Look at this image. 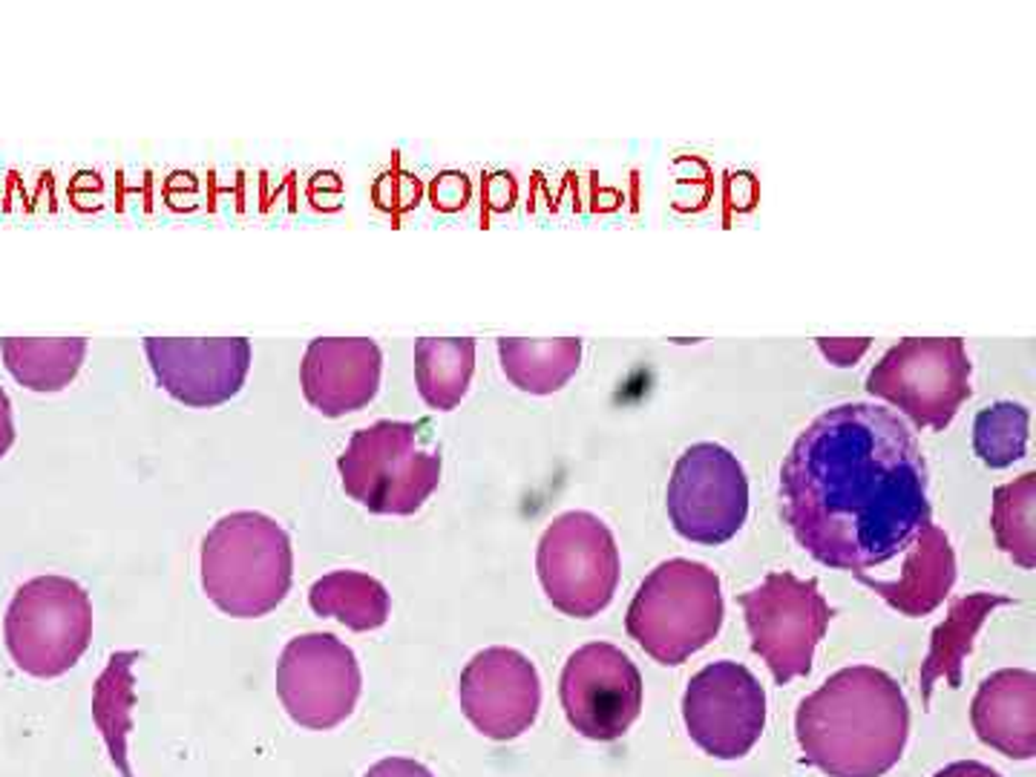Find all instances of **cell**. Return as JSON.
<instances>
[{
  "instance_id": "1",
  "label": "cell",
  "mask_w": 1036,
  "mask_h": 777,
  "mask_svg": "<svg viewBox=\"0 0 1036 777\" xmlns=\"http://www.w3.org/2000/svg\"><path fill=\"white\" fill-rule=\"evenodd\" d=\"M780 513L803 551L835 571L855 576L898 559L930 521L913 429L887 406L826 409L780 467Z\"/></svg>"
},
{
  "instance_id": "2",
  "label": "cell",
  "mask_w": 1036,
  "mask_h": 777,
  "mask_svg": "<svg viewBox=\"0 0 1036 777\" xmlns=\"http://www.w3.org/2000/svg\"><path fill=\"white\" fill-rule=\"evenodd\" d=\"M803 761L829 777H881L907 746L910 706L881 668L855 666L829 677L795 717Z\"/></svg>"
},
{
  "instance_id": "3",
  "label": "cell",
  "mask_w": 1036,
  "mask_h": 777,
  "mask_svg": "<svg viewBox=\"0 0 1036 777\" xmlns=\"http://www.w3.org/2000/svg\"><path fill=\"white\" fill-rule=\"evenodd\" d=\"M291 539L274 519L242 509L219 519L202 541V587L222 614L256 619L288 596Z\"/></svg>"
},
{
  "instance_id": "4",
  "label": "cell",
  "mask_w": 1036,
  "mask_h": 777,
  "mask_svg": "<svg viewBox=\"0 0 1036 777\" xmlns=\"http://www.w3.org/2000/svg\"><path fill=\"white\" fill-rule=\"evenodd\" d=\"M625 628L659 666H680L723 628L720 576L703 562H663L639 584Z\"/></svg>"
},
{
  "instance_id": "5",
  "label": "cell",
  "mask_w": 1036,
  "mask_h": 777,
  "mask_svg": "<svg viewBox=\"0 0 1036 777\" xmlns=\"http://www.w3.org/2000/svg\"><path fill=\"white\" fill-rule=\"evenodd\" d=\"M441 467V455L406 421L357 429L337 458L346 496L374 516H414L438 489Z\"/></svg>"
},
{
  "instance_id": "6",
  "label": "cell",
  "mask_w": 1036,
  "mask_h": 777,
  "mask_svg": "<svg viewBox=\"0 0 1036 777\" xmlns=\"http://www.w3.org/2000/svg\"><path fill=\"white\" fill-rule=\"evenodd\" d=\"M4 636L17 668L37 679L64 677L92 642V602L67 576H35L15 591Z\"/></svg>"
},
{
  "instance_id": "7",
  "label": "cell",
  "mask_w": 1036,
  "mask_h": 777,
  "mask_svg": "<svg viewBox=\"0 0 1036 777\" xmlns=\"http://www.w3.org/2000/svg\"><path fill=\"white\" fill-rule=\"evenodd\" d=\"M970 357L962 337H907L866 374V392L895 406L918 429H947L970 397Z\"/></svg>"
},
{
  "instance_id": "8",
  "label": "cell",
  "mask_w": 1036,
  "mask_h": 777,
  "mask_svg": "<svg viewBox=\"0 0 1036 777\" xmlns=\"http://www.w3.org/2000/svg\"><path fill=\"white\" fill-rule=\"evenodd\" d=\"M536 571L556 611L576 619L599 616L619 584V547L611 527L581 509L553 519L539 541Z\"/></svg>"
},
{
  "instance_id": "9",
  "label": "cell",
  "mask_w": 1036,
  "mask_h": 777,
  "mask_svg": "<svg viewBox=\"0 0 1036 777\" xmlns=\"http://www.w3.org/2000/svg\"><path fill=\"white\" fill-rule=\"evenodd\" d=\"M751 651L763 656L780 686L812 671L815 648L823 639L832 608L815 579H798L786 571L769 573L758 587L740 596Z\"/></svg>"
},
{
  "instance_id": "10",
  "label": "cell",
  "mask_w": 1036,
  "mask_h": 777,
  "mask_svg": "<svg viewBox=\"0 0 1036 777\" xmlns=\"http://www.w3.org/2000/svg\"><path fill=\"white\" fill-rule=\"evenodd\" d=\"M674 530L694 544H726L748 516V481L740 461L720 444H694L668 481Z\"/></svg>"
},
{
  "instance_id": "11",
  "label": "cell",
  "mask_w": 1036,
  "mask_h": 777,
  "mask_svg": "<svg viewBox=\"0 0 1036 777\" xmlns=\"http://www.w3.org/2000/svg\"><path fill=\"white\" fill-rule=\"evenodd\" d=\"M361 662L334 634L294 636L277 666V694L297 726H340L361 697Z\"/></svg>"
},
{
  "instance_id": "12",
  "label": "cell",
  "mask_w": 1036,
  "mask_h": 777,
  "mask_svg": "<svg viewBox=\"0 0 1036 777\" xmlns=\"http://www.w3.org/2000/svg\"><path fill=\"white\" fill-rule=\"evenodd\" d=\"M691 740L717 761H738L760 740L766 726V691L740 662H711L694 674L683 697Z\"/></svg>"
},
{
  "instance_id": "13",
  "label": "cell",
  "mask_w": 1036,
  "mask_h": 777,
  "mask_svg": "<svg viewBox=\"0 0 1036 777\" xmlns=\"http://www.w3.org/2000/svg\"><path fill=\"white\" fill-rule=\"evenodd\" d=\"M561 709L588 740H619L643 711V677L611 642H591L570 654L561 671Z\"/></svg>"
},
{
  "instance_id": "14",
  "label": "cell",
  "mask_w": 1036,
  "mask_h": 777,
  "mask_svg": "<svg viewBox=\"0 0 1036 777\" xmlns=\"http://www.w3.org/2000/svg\"><path fill=\"white\" fill-rule=\"evenodd\" d=\"M144 352L156 383L194 409L228 404L251 372L248 337H147Z\"/></svg>"
},
{
  "instance_id": "15",
  "label": "cell",
  "mask_w": 1036,
  "mask_h": 777,
  "mask_svg": "<svg viewBox=\"0 0 1036 777\" xmlns=\"http://www.w3.org/2000/svg\"><path fill=\"white\" fill-rule=\"evenodd\" d=\"M461 711L489 740H513L536 723L541 679L513 648H484L461 671Z\"/></svg>"
},
{
  "instance_id": "16",
  "label": "cell",
  "mask_w": 1036,
  "mask_h": 777,
  "mask_svg": "<svg viewBox=\"0 0 1036 777\" xmlns=\"http://www.w3.org/2000/svg\"><path fill=\"white\" fill-rule=\"evenodd\" d=\"M383 354L369 337H317L299 366L306 401L323 418L361 412L381 389Z\"/></svg>"
},
{
  "instance_id": "17",
  "label": "cell",
  "mask_w": 1036,
  "mask_h": 777,
  "mask_svg": "<svg viewBox=\"0 0 1036 777\" xmlns=\"http://www.w3.org/2000/svg\"><path fill=\"white\" fill-rule=\"evenodd\" d=\"M973 731L985 746L1013 761L1036 754V674L1005 668L990 674L973 697Z\"/></svg>"
},
{
  "instance_id": "18",
  "label": "cell",
  "mask_w": 1036,
  "mask_h": 777,
  "mask_svg": "<svg viewBox=\"0 0 1036 777\" xmlns=\"http://www.w3.org/2000/svg\"><path fill=\"white\" fill-rule=\"evenodd\" d=\"M861 584L870 587L884 602L904 616H927L947 599L956 582V556L945 530L927 521L918 530L913 544L901 553L898 579H875L855 573Z\"/></svg>"
},
{
  "instance_id": "19",
  "label": "cell",
  "mask_w": 1036,
  "mask_h": 777,
  "mask_svg": "<svg viewBox=\"0 0 1036 777\" xmlns=\"http://www.w3.org/2000/svg\"><path fill=\"white\" fill-rule=\"evenodd\" d=\"M1002 604H1010V599L999 596V593H985V591L953 602L950 616L933 631L930 654L925 659V666H921V691H925V703H930V691L938 679H947L950 688H958V682H962V666H965V659L973 648V639H976L978 628H982L985 619L996 608H1002Z\"/></svg>"
},
{
  "instance_id": "20",
  "label": "cell",
  "mask_w": 1036,
  "mask_h": 777,
  "mask_svg": "<svg viewBox=\"0 0 1036 777\" xmlns=\"http://www.w3.org/2000/svg\"><path fill=\"white\" fill-rule=\"evenodd\" d=\"M4 366L17 383L37 394L67 389L78 377L87 340L84 337H6L0 340Z\"/></svg>"
},
{
  "instance_id": "21",
  "label": "cell",
  "mask_w": 1036,
  "mask_h": 777,
  "mask_svg": "<svg viewBox=\"0 0 1036 777\" xmlns=\"http://www.w3.org/2000/svg\"><path fill=\"white\" fill-rule=\"evenodd\" d=\"M501 372L516 389L527 394H553L579 372L581 363V340H524L501 337L498 340Z\"/></svg>"
},
{
  "instance_id": "22",
  "label": "cell",
  "mask_w": 1036,
  "mask_h": 777,
  "mask_svg": "<svg viewBox=\"0 0 1036 777\" xmlns=\"http://www.w3.org/2000/svg\"><path fill=\"white\" fill-rule=\"evenodd\" d=\"M476 372V340L469 337H421L414 343V383L424 404L449 412L469 389Z\"/></svg>"
},
{
  "instance_id": "23",
  "label": "cell",
  "mask_w": 1036,
  "mask_h": 777,
  "mask_svg": "<svg viewBox=\"0 0 1036 777\" xmlns=\"http://www.w3.org/2000/svg\"><path fill=\"white\" fill-rule=\"evenodd\" d=\"M309 604L317 616L343 622L357 634L383 628L392 611L386 587L361 571H334L317 579L309 591Z\"/></svg>"
},
{
  "instance_id": "24",
  "label": "cell",
  "mask_w": 1036,
  "mask_h": 777,
  "mask_svg": "<svg viewBox=\"0 0 1036 777\" xmlns=\"http://www.w3.org/2000/svg\"><path fill=\"white\" fill-rule=\"evenodd\" d=\"M993 533L1016 564L1031 571L1036 564V476L1025 472L993 492Z\"/></svg>"
},
{
  "instance_id": "25",
  "label": "cell",
  "mask_w": 1036,
  "mask_h": 777,
  "mask_svg": "<svg viewBox=\"0 0 1036 777\" xmlns=\"http://www.w3.org/2000/svg\"><path fill=\"white\" fill-rule=\"evenodd\" d=\"M1031 412L1022 404L999 401L976 415L973 421V449L990 469H1005L1016 464L1028 449Z\"/></svg>"
},
{
  "instance_id": "26",
  "label": "cell",
  "mask_w": 1036,
  "mask_h": 777,
  "mask_svg": "<svg viewBox=\"0 0 1036 777\" xmlns=\"http://www.w3.org/2000/svg\"><path fill=\"white\" fill-rule=\"evenodd\" d=\"M818 349L821 354L829 360L832 366H855L858 360L866 354L870 349V337H858V340H829V337H821L818 340Z\"/></svg>"
},
{
  "instance_id": "27",
  "label": "cell",
  "mask_w": 1036,
  "mask_h": 777,
  "mask_svg": "<svg viewBox=\"0 0 1036 777\" xmlns=\"http://www.w3.org/2000/svg\"><path fill=\"white\" fill-rule=\"evenodd\" d=\"M363 777H435L424 763L409 761V757H386V761L374 763Z\"/></svg>"
},
{
  "instance_id": "28",
  "label": "cell",
  "mask_w": 1036,
  "mask_h": 777,
  "mask_svg": "<svg viewBox=\"0 0 1036 777\" xmlns=\"http://www.w3.org/2000/svg\"><path fill=\"white\" fill-rule=\"evenodd\" d=\"M15 444V418H12V401L6 389L0 386V458L12 449Z\"/></svg>"
},
{
  "instance_id": "29",
  "label": "cell",
  "mask_w": 1036,
  "mask_h": 777,
  "mask_svg": "<svg viewBox=\"0 0 1036 777\" xmlns=\"http://www.w3.org/2000/svg\"><path fill=\"white\" fill-rule=\"evenodd\" d=\"M933 777H1002L999 772H993L990 766L985 763H976V761H958V763H950L941 772H936Z\"/></svg>"
}]
</instances>
